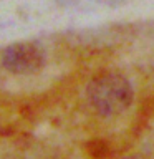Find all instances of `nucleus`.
I'll return each instance as SVG.
<instances>
[{
    "label": "nucleus",
    "mask_w": 154,
    "mask_h": 159,
    "mask_svg": "<svg viewBox=\"0 0 154 159\" xmlns=\"http://www.w3.org/2000/svg\"><path fill=\"white\" fill-rule=\"evenodd\" d=\"M3 66L17 75H32L42 70L45 65V53L38 43L23 42L15 43L3 52L2 55Z\"/></svg>",
    "instance_id": "2"
},
{
    "label": "nucleus",
    "mask_w": 154,
    "mask_h": 159,
    "mask_svg": "<svg viewBox=\"0 0 154 159\" xmlns=\"http://www.w3.org/2000/svg\"><path fill=\"white\" fill-rule=\"evenodd\" d=\"M88 98L93 108L104 116L124 111L133 101V88L124 76L106 73L94 78L88 86Z\"/></svg>",
    "instance_id": "1"
}]
</instances>
